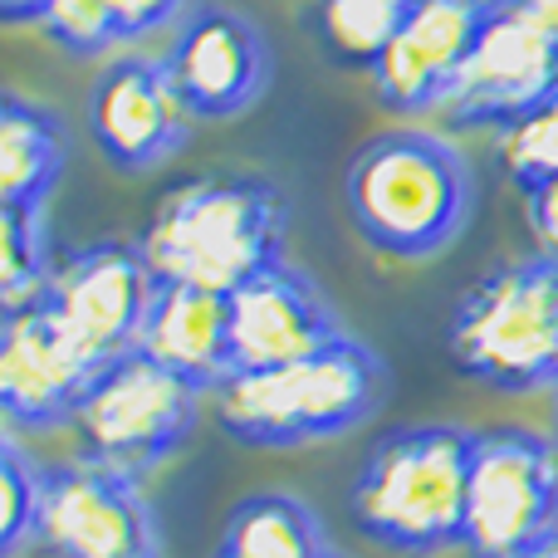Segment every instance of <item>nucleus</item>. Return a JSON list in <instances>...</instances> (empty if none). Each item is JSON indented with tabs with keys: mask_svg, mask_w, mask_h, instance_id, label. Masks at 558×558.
I'll return each instance as SVG.
<instances>
[{
	"mask_svg": "<svg viewBox=\"0 0 558 558\" xmlns=\"http://www.w3.org/2000/svg\"><path fill=\"white\" fill-rule=\"evenodd\" d=\"M211 397L226 436L255 451H294L357 432L387 397V363L343 333L299 363L221 377Z\"/></svg>",
	"mask_w": 558,
	"mask_h": 558,
	"instance_id": "nucleus-2",
	"label": "nucleus"
},
{
	"mask_svg": "<svg viewBox=\"0 0 558 558\" xmlns=\"http://www.w3.org/2000/svg\"><path fill=\"white\" fill-rule=\"evenodd\" d=\"M558 524V446L554 436L495 426L475 432L465 485V554L510 558Z\"/></svg>",
	"mask_w": 558,
	"mask_h": 558,
	"instance_id": "nucleus-7",
	"label": "nucleus"
},
{
	"mask_svg": "<svg viewBox=\"0 0 558 558\" xmlns=\"http://www.w3.org/2000/svg\"><path fill=\"white\" fill-rule=\"evenodd\" d=\"M162 64L196 123H231L251 113L275 78L265 29L231 5H196L177 25Z\"/></svg>",
	"mask_w": 558,
	"mask_h": 558,
	"instance_id": "nucleus-10",
	"label": "nucleus"
},
{
	"mask_svg": "<svg viewBox=\"0 0 558 558\" xmlns=\"http://www.w3.org/2000/svg\"><path fill=\"white\" fill-rule=\"evenodd\" d=\"M94 363L78 353L45 299L0 314V407L20 432H54L74 416Z\"/></svg>",
	"mask_w": 558,
	"mask_h": 558,
	"instance_id": "nucleus-14",
	"label": "nucleus"
},
{
	"mask_svg": "<svg viewBox=\"0 0 558 558\" xmlns=\"http://www.w3.org/2000/svg\"><path fill=\"white\" fill-rule=\"evenodd\" d=\"M465 426H402L367 451L348 514L357 534L402 558H441L465 549V485H471Z\"/></svg>",
	"mask_w": 558,
	"mask_h": 558,
	"instance_id": "nucleus-4",
	"label": "nucleus"
},
{
	"mask_svg": "<svg viewBox=\"0 0 558 558\" xmlns=\"http://www.w3.org/2000/svg\"><path fill=\"white\" fill-rule=\"evenodd\" d=\"M35 544L49 558H157V520L143 481L88 456L45 465Z\"/></svg>",
	"mask_w": 558,
	"mask_h": 558,
	"instance_id": "nucleus-8",
	"label": "nucleus"
},
{
	"mask_svg": "<svg viewBox=\"0 0 558 558\" xmlns=\"http://www.w3.org/2000/svg\"><path fill=\"white\" fill-rule=\"evenodd\" d=\"M216 558H231V554H226V549H216Z\"/></svg>",
	"mask_w": 558,
	"mask_h": 558,
	"instance_id": "nucleus-30",
	"label": "nucleus"
},
{
	"mask_svg": "<svg viewBox=\"0 0 558 558\" xmlns=\"http://www.w3.org/2000/svg\"><path fill=\"white\" fill-rule=\"evenodd\" d=\"M510 558H558V524L549 534H544V539H534V544H524L520 554H510Z\"/></svg>",
	"mask_w": 558,
	"mask_h": 558,
	"instance_id": "nucleus-27",
	"label": "nucleus"
},
{
	"mask_svg": "<svg viewBox=\"0 0 558 558\" xmlns=\"http://www.w3.org/2000/svg\"><path fill=\"white\" fill-rule=\"evenodd\" d=\"M15 436H20V426H15V416L0 407V446H15Z\"/></svg>",
	"mask_w": 558,
	"mask_h": 558,
	"instance_id": "nucleus-28",
	"label": "nucleus"
},
{
	"mask_svg": "<svg viewBox=\"0 0 558 558\" xmlns=\"http://www.w3.org/2000/svg\"><path fill=\"white\" fill-rule=\"evenodd\" d=\"M153 294V265L128 241H94L84 251H69L64 260L49 265V279L39 289L49 314L64 324V333L94 367L137 348Z\"/></svg>",
	"mask_w": 558,
	"mask_h": 558,
	"instance_id": "nucleus-9",
	"label": "nucleus"
},
{
	"mask_svg": "<svg viewBox=\"0 0 558 558\" xmlns=\"http://www.w3.org/2000/svg\"><path fill=\"white\" fill-rule=\"evenodd\" d=\"M49 235L45 206L0 202V314L39 299L49 279Z\"/></svg>",
	"mask_w": 558,
	"mask_h": 558,
	"instance_id": "nucleus-21",
	"label": "nucleus"
},
{
	"mask_svg": "<svg viewBox=\"0 0 558 558\" xmlns=\"http://www.w3.org/2000/svg\"><path fill=\"white\" fill-rule=\"evenodd\" d=\"M202 412V387L162 367L143 348L94 367L69 426L78 432V456L128 475H153L186 446Z\"/></svg>",
	"mask_w": 558,
	"mask_h": 558,
	"instance_id": "nucleus-6",
	"label": "nucleus"
},
{
	"mask_svg": "<svg viewBox=\"0 0 558 558\" xmlns=\"http://www.w3.org/2000/svg\"><path fill=\"white\" fill-rule=\"evenodd\" d=\"M69 162V133L54 108L0 88V202L45 206Z\"/></svg>",
	"mask_w": 558,
	"mask_h": 558,
	"instance_id": "nucleus-17",
	"label": "nucleus"
},
{
	"mask_svg": "<svg viewBox=\"0 0 558 558\" xmlns=\"http://www.w3.org/2000/svg\"><path fill=\"white\" fill-rule=\"evenodd\" d=\"M558 94V49L514 0H495L441 118L451 128H495L524 118Z\"/></svg>",
	"mask_w": 558,
	"mask_h": 558,
	"instance_id": "nucleus-11",
	"label": "nucleus"
},
{
	"mask_svg": "<svg viewBox=\"0 0 558 558\" xmlns=\"http://www.w3.org/2000/svg\"><path fill=\"white\" fill-rule=\"evenodd\" d=\"M524 216H530V231L539 241V255L558 260V177L524 192Z\"/></svg>",
	"mask_w": 558,
	"mask_h": 558,
	"instance_id": "nucleus-24",
	"label": "nucleus"
},
{
	"mask_svg": "<svg viewBox=\"0 0 558 558\" xmlns=\"http://www.w3.org/2000/svg\"><path fill=\"white\" fill-rule=\"evenodd\" d=\"M221 549L231 558H333L324 520L294 495H251L226 520Z\"/></svg>",
	"mask_w": 558,
	"mask_h": 558,
	"instance_id": "nucleus-19",
	"label": "nucleus"
},
{
	"mask_svg": "<svg viewBox=\"0 0 558 558\" xmlns=\"http://www.w3.org/2000/svg\"><path fill=\"white\" fill-rule=\"evenodd\" d=\"M192 123L182 94H177L172 74L162 59L153 54H118L104 64L88 94V133H94L98 153L118 167V172L137 177L153 167L172 162L186 143H192Z\"/></svg>",
	"mask_w": 558,
	"mask_h": 558,
	"instance_id": "nucleus-12",
	"label": "nucleus"
},
{
	"mask_svg": "<svg viewBox=\"0 0 558 558\" xmlns=\"http://www.w3.org/2000/svg\"><path fill=\"white\" fill-rule=\"evenodd\" d=\"M137 348L202 392H216V383L231 377V304L216 289L157 279Z\"/></svg>",
	"mask_w": 558,
	"mask_h": 558,
	"instance_id": "nucleus-16",
	"label": "nucleus"
},
{
	"mask_svg": "<svg viewBox=\"0 0 558 558\" xmlns=\"http://www.w3.org/2000/svg\"><path fill=\"white\" fill-rule=\"evenodd\" d=\"M49 0H0V25H39Z\"/></svg>",
	"mask_w": 558,
	"mask_h": 558,
	"instance_id": "nucleus-25",
	"label": "nucleus"
},
{
	"mask_svg": "<svg viewBox=\"0 0 558 558\" xmlns=\"http://www.w3.org/2000/svg\"><path fill=\"white\" fill-rule=\"evenodd\" d=\"M451 357L495 392H554L558 383V260L520 255L481 275L451 314Z\"/></svg>",
	"mask_w": 558,
	"mask_h": 558,
	"instance_id": "nucleus-5",
	"label": "nucleus"
},
{
	"mask_svg": "<svg viewBox=\"0 0 558 558\" xmlns=\"http://www.w3.org/2000/svg\"><path fill=\"white\" fill-rule=\"evenodd\" d=\"M407 5H412V0H318L314 25H318V39H324L328 59L373 74L387 39L402 25Z\"/></svg>",
	"mask_w": 558,
	"mask_h": 558,
	"instance_id": "nucleus-20",
	"label": "nucleus"
},
{
	"mask_svg": "<svg viewBox=\"0 0 558 558\" xmlns=\"http://www.w3.org/2000/svg\"><path fill=\"white\" fill-rule=\"evenodd\" d=\"M333 558H338V554H333Z\"/></svg>",
	"mask_w": 558,
	"mask_h": 558,
	"instance_id": "nucleus-31",
	"label": "nucleus"
},
{
	"mask_svg": "<svg viewBox=\"0 0 558 558\" xmlns=\"http://www.w3.org/2000/svg\"><path fill=\"white\" fill-rule=\"evenodd\" d=\"M554 446H558V383H554Z\"/></svg>",
	"mask_w": 558,
	"mask_h": 558,
	"instance_id": "nucleus-29",
	"label": "nucleus"
},
{
	"mask_svg": "<svg viewBox=\"0 0 558 558\" xmlns=\"http://www.w3.org/2000/svg\"><path fill=\"white\" fill-rule=\"evenodd\" d=\"M490 10L495 0H412L373 64L377 104L402 118L441 113Z\"/></svg>",
	"mask_w": 558,
	"mask_h": 558,
	"instance_id": "nucleus-13",
	"label": "nucleus"
},
{
	"mask_svg": "<svg viewBox=\"0 0 558 558\" xmlns=\"http://www.w3.org/2000/svg\"><path fill=\"white\" fill-rule=\"evenodd\" d=\"M348 216L377 255L432 260L451 251L475 211L471 157L441 133L392 128L348 162Z\"/></svg>",
	"mask_w": 558,
	"mask_h": 558,
	"instance_id": "nucleus-1",
	"label": "nucleus"
},
{
	"mask_svg": "<svg viewBox=\"0 0 558 558\" xmlns=\"http://www.w3.org/2000/svg\"><path fill=\"white\" fill-rule=\"evenodd\" d=\"M514 5H520L524 15H530L534 25L549 35V45L558 49V0H514Z\"/></svg>",
	"mask_w": 558,
	"mask_h": 558,
	"instance_id": "nucleus-26",
	"label": "nucleus"
},
{
	"mask_svg": "<svg viewBox=\"0 0 558 558\" xmlns=\"http://www.w3.org/2000/svg\"><path fill=\"white\" fill-rule=\"evenodd\" d=\"M182 10L186 0H49L39 25L64 54L94 59L104 49L133 45V39L177 25Z\"/></svg>",
	"mask_w": 558,
	"mask_h": 558,
	"instance_id": "nucleus-18",
	"label": "nucleus"
},
{
	"mask_svg": "<svg viewBox=\"0 0 558 558\" xmlns=\"http://www.w3.org/2000/svg\"><path fill=\"white\" fill-rule=\"evenodd\" d=\"M39 520V465L20 446H0V558L35 544Z\"/></svg>",
	"mask_w": 558,
	"mask_h": 558,
	"instance_id": "nucleus-23",
	"label": "nucleus"
},
{
	"mask_svg": "<svg viewBox=\"0 0 558 558\" xmlns=\"http://www.w3.org/2000/svg\"><path fill=\"white\" fill-rule=\"evenodd\" d=\"M289 202L265 177H196L157 206L137 251L157 279L231 294L284 260Z\"/></svg>",
	"mask_w": 558,
	"mask_h": 558,
	"instance_id": "nucleus-3",
	"label": "nucleus"
},
{
	"mask_svg": "<svg viewBox=\"0 0 558 558\" xmlns=\"http://www.w3.org/2000/svg\"><path fill=\"white\" fill-rule=\"evenodd\" d=\"M500 162L520 192L558 177V94L500 128Z\"/></svg>",
	"mask_w": 558,
	"mask_h": 558,
	"instance_id": "nucleus-22",
	"label": "nucleus"
},
{
	"mask_svg": "<svg viewBox=\"0 0 558 558\" xmlns=\"http://www.w3.org/2000/svg\"><path fill=\"white\" fill-rule=\"evenodd\" d=\"M231 304V373L299 363V357L343 338L328 294L299 265L279 260L241 289L226 294Z\"/></svg>",
	"mask_w": 558,
	"mask_h": 558,
	"instance_id": "nucleus-15",
	"label": "nucleus"
}]
</instances>
